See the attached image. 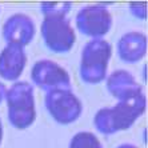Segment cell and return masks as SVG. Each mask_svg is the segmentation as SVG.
Here are the masks:
<instances>
[{
  "mask_svg": "<svg viewBox=\"0 0 148 148\" xmlns=\"http://www.w3.org/2000/svg\"><path fill=\"white\" fill-rule=\"evenodd\" d=\"M68 148H103L100 139L90 131H80L69 140Z\"/></svg>",
  "mask_w": 148,
  "mask_h": 148,
  "instance_id": "obj_12",
  "label": "cell"
},
{
  "mask_svg": "<svg viewBox=\"0 0 148 148\" xmlns=\"http://www.w3.org/2000/svg\"><path fill=\"white\" fill-rule=\"evenodd\" d=\"M116 148H139V147L138 145H135V144H130V143H123V144L117 145Z\"/></svg>",
  "mask_w": 148,
  "mask_h": 148,
  "instance_id": "obj_16",
  "label": "cell"
},
{
  "mask_svg": "<svg viewBox=\"0 0 148 148\" xmlns=\"http://www.w3.org/2000/svg\"><path fill=\"white\" fill-rule=\"evenodd\" d=\"M143 77H144V80H145V66H144V68H143Z\"/></svg>",
  "mask_w": 148,
  "mask_h": 148,
  "instance_id": "obj_18",
  "label": "cell"
},
{
  "mask_svg": "<svg viewBox=\"0 0 148 148\" xmlns=\"http://www.w3.org/2000/svg\"><path fill=\"white\" fill-rule=\"evenodd\" d=\"M27 66V53L24 47L5 44L0 51V77L7 82H17Z\"/></svg>",
  "mask_w": 148,
  "mask_h": 148,
  "instance_id": "obj_9",
  "label": "cell"
},
{
  "mask_svg": "<svg viewBox=\"0 0 148 148\" xmlns=\"http://www.w3.org/2000/svg\"><path fill=\"white\" fill-rule=\"evenodd\" d=\"M8 121L16 130H27L36 120L34 86L28 82L17 80L5 92Z\"/></svg>",
  "mask_w": 148,
  "mask_h": 148,
  "instance_id": "obj_2",
  "label": "cell"
},
{
  "mask_svg": "<svg viewBox=\"0 0 148 148\" xmlns=\"http://www.w3.org/2000/svg\"><path fill=\"white\" fill-rule=\"evenodd\" d=\"M36 35V25L31 16L27 14L11 15L3 24V39L5 44H15L24 47L34 40Z\"/></svg>",
  "mask_w": 148,
  "mask_h": 148,
  "instance_id": "obj_8",
  "label": "cell"
},
{
  "mask_svg": "<svg viewBox=\"0 0 148 148\" xmlns=\"http://www.w3.org/2000/svg\"><path fill=\"white\" fill-rule=\"evenodd\" d=\"M72 8L69 1H43L40 3V12L44 17L48 16H63L67 17Z\"/></svg>",
  "mask_w": 148,
  "mask_h": 148,
  "instance_id": "obj_13",
  "label": "cell"
},
{
  "mask_svg": "<svg viewBox=\"0 0 148 148\" xmlns=\"http://www.w3.org/2000/svg\"><path fill=\"white\" fill-rule=\"evenodd\" d=\"M49 116L59 124L67 125L79 120L83 112L82 100L72 90H56L47 92L44 100Z\"/></svg>",
  "mask_w": 148,
  "mask_h": 148,
  "instance_id": "obj_5",
  "label": "cell"
},
{
  "mask_svg": "<svg viewBox=\"0 0 148 148\" xmlns=\"http://www.w3.org/2000/svg\"><path fill=\"white\" fill-rule=\"evenodd\" d=\"M107 91L116 100H123L143 92V87L127 69H116L106 77Z\"/></svg>",
  "mask_w": 148,
  "mask_h": 148,
  "instance_id": "obj_11",
  "label": "cell"
},
{
  "mask_svg": "<svg viewBox=\"0 0 148 148\" xmlns=\"http://www.w3.org/2000/svg\"><path fill=\"white\" fill-rule=\"evenodd\" d=\"M147 45V36L144 32L130 31L121 35L116 44V51L121 62L135 64L145 56Z\"/></svg>",
  "mask_w": 148,
  "mask_h": 148,
  "instance_id": "obj_10",
  "label": "cell"
},
{
  "mask_svg": "<svg viewBox=\"0 0 148 148\" xmlns=\"http://www.w3.org/2000/svg\"><path fill=\"white\" fill-rule=\"evenodd\" d=\"M3 135H4L3 123H1V119H0V145H1V141H3Z\"/></svg>",
  "mask_w": 148,
  "mask_h": 148,
  "instance_id": "obj_17",
  "label": "cell"
},
{
  "mask_svg": "<svg viewBox=\"0 0 148 148\" xmlns=\"http://www.w3.org/2000/svg\"><path fill=\"white\" fill-rule=\"evenodd\" d=\"M112 45L106 39H91L82 49L79 64L80 79L86 84H99L108 75Z\"/></svg>",
  "mask_w": 148,
  "mask_h": 148,
  "instance_id": "obj_3",
  "label": "cell"
},
{
  "mask_svg": "<svg viewBox=\"0 0 148 148\" xmlns=\"http://www.w3.org/2000/svg\"><path fill=\"white\" fill-rule=\"evenodd\" d=\"M75 21L77 31L91 39H104L114 24L111 11L103 4L82 7L76 14Z\"/></svg>",
  "mask_w": 148,
  "mask_h": 148,
  "instance_id": "obj_6",
  "label": "cell"
},
{
  "mask_svg": "<svg viewBox=\"0 0 148 148\" xmlns=\"http://www.w3.org/2000/svg\"><path fill=\"white\" fill-rule=\"evenodd\" d=\"M145 108L147 97L144 92H139L127 99L117 100L112 107L100 108L93 116V127L106 136L127 131L143 116Z\"/></svg>",
  "mask_w": 148,
  "mask_h": 148,
  "instance_id": "obj_1",
  "label": "cell"
},
{
  "mask_svg": "<svg viewBox=\"0 0 148 148\" xmlns=\"http://www.w3.org/2000/svg\"><path fill=\"white\" fill-rule=\"evenodd\" d=\"M31 80L34 86L45 92L71 90V76L68 71L49 59H41L35 63L31 69Z\"/></svg>",
  "mask_w": 148,
  "mask_h": 148,
  "instance_id": "obj_7",
  "label": "cell"
},
{
  "mask_svg": "<svg viewBox=\"0 0 148 148\" xmlns=\"http://www.w3.org/2000/svg\"><path fill=\"white\" fill-rule=\"evenodd\" d=\"M5 92H7V87L4 86L1 80H0V104L3 103L4 99H5Z\"/></svg>",
  "mask_w": 148,
  "mask_h": 148,
  "instance_id": "obj_15",
  "label": "cell"
},
{
  "mask_svg": "<svg viewBox=\"0 0 148 148\" xmlns=\"http://www.w3.org/2000/svg\"><path fill=\"white\" fill-rule=\"evenodd\" d=\"M40 35L45 47L55 53H67L73 48L76 34L69 20L63 16L43 17Z\"/></svg>",
  "mask_w": 148,
  "mask_h": 148,
  "instance_id": "obj_4",
  "label": "cell"
},
{
  "mask_svg": "<svg viewBox=\"0 0 148 148\" xmlns=\"http://www.w3.org/2000/svg\"><path fill=\"white\" fill-rule=\"evenodd\" d=\"M128 11L134 17L139 20H147V3L145 1H134L130 3Z\"/></svg>",
  "mask_w": 148,
  "mask_h": 148,
  "instance_id": "obj_14",
  "label": "cell"
}]
</instances>
